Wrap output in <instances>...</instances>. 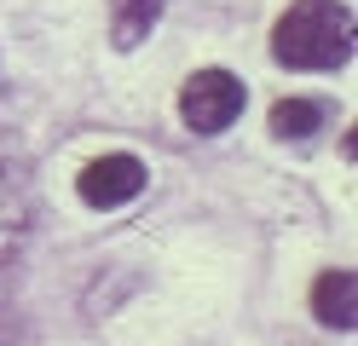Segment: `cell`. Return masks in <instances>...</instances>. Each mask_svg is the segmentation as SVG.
Instances as JSON below:
<instances>
[{"label": "cell", "mask_w": 358, "mask_h": 346, "mask_svg": "<svg viewBox=\"0 0 358 346\" xmlns=\"http://www.w3.org/2000/svg\"><path fill=\"white\" fill-rule=\"evenodd\" d=\"M76 191L87 208H122L145 191V161L139 156H127V150H110L99 161H87L81 179H76Z\"/></svg>", "instance_id": "obj_3"}, {"label": "cell", "mask_w": 358, "mask_h": 346, "mask_svg": "<svg viewBox=\"0 0 358 346\" xmlns=\"http://www.w3.org/2000/svg\"><path fill=\"white\" fill-rule=\"evenodd\" d=\"M0 335H6V329H0Z\"/></svg>", "instance_id": "obj_8"}, {"label": "cell", "mask_w": 358, "mask_h": 346, "mask_svg": "<svg viewBox=\"0 0 358 346\" xmlns=\"http://www.w3.org/2000/svg\"><path fill=\"white\" fill-rule=\"evenodd\" d=\"M272 52L289 69H341L352 58V12L335 0H295L278 17Z\"/></svg>", "instance_id": "obj_1"}, {"label": "cell", "mask_w": 358, "mask_h": 346, "mask_svg": "<svg viewBox=\"0 0 358 346\" xmlns=\"http://www.w3.org/2000/svg\"><path fill=\"white\" fill-rule=\"evenodd\" d=\"M318 122H324V110L312 104V99H283V104L272 110V133H278V138H306Z\"/></svg>", "instance_id": "obj_7"}, {"label": "cell", "mask_w": 358, "mask_h": 346, "mask_svg": "<svg viewBox=\"0 0 358 346\" xmlns=\"http://www.w3.org/2000/svg\"><path fill=\"white\" fill-rule=\"evenodd\" d=\"M156 17H162V0H110V35H116V46H139Z\"/></svg>", "instance_id": "obj_6"}, {"label": "cell", "mask_w": 358, "mask_h": 346, "mask_svg": "<svg viewBox=\"0 0 358 346\" xmlns=\"http://www.w3.org/2000/svg\"><path fill=\"white\" fill-rule=\"evenodd\" d=\"M352 289H358V277L347 266L324 271L318 283H312V312H318V323H329V329H352Z\"/></svg>", "instance_id": "obj_5"}, {"label": "cell", "mask_w": 358, "mask_h": 346, "mask_svg": "<svg viewBox=\"0 0 358 346\" xmlns=\"http://www.w3.org/2000/svg\"><path fill=\"white\" fill-rule=\"evenodd\" d=\"M243 81L231 75V69H196V75L185 81V92H179V115H185L191 133H226L237 115H243Z\"/></svg>", "instance_id": "obj_2"}, {"label": "cell", "mask_w": 358, "mask_h": 346, "mask_svg": "<svg viewBox=\"0 0 358 346\" xmlns=\"http://www.w3.org/2000/svg\"><path fill=\"white\" fill-rule=\"evenodd\" d=\"M29 231V173H24V150L0 133V260L24 243Z\"/></svg>", "instance_id": "obj_4"}]
</instances>
